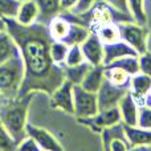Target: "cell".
<instances>
[{
	"instance_id": "d6986e66",
	"label": "cell",
	"mask_w": 151,
	"mask_h": 151,
	"mask_svg": "<svg viewBox=\"0 0 151 151\" xmlns=\"http://www.w3.org/2000/svg\"><path fill=\"white\" fill-rule=\"evenodd\" d=\"M37 7H39V23H42L47 25L53 19L61 12L60 0H36Z\"/></svg>"
},
{
	"instance_id": "5bb4252c",
	"label": "cell",
	"mask_w": 151,
	"mask_h": 151,
	"mask_svg": "<svg viewBox=\"0 0 151 151\" xmlns=\"http://www.w3.org/2000/svg\"><path fill=\"white\" fill-rule=\"evenodd\" d=\"M125 56H138V53L123 40H115L113 42L104 44V65L117 60V58L125 57Z\"/></svg>"
},
{
	"instance_id": "2e32d148",
	"label": "cell",
	"mask_w": 151,
	"mask_h": 151,
	"mask_svg": "<svg viewBox=\"0 0 151 151\" xmlns=\"http://www.w3.org/2000/svg\"><path fill=\"white\" fill-rule=\"evenodd\" d=\"M125 126V133L131 149H151V129Z\"/></svg>"
},
{
	"instance_id": "1f68e13d",
	"label": "cell",
	"mask_w": 151,
	"mask_h": 151,
	"mask_svg": "<svg viewBox=\"0 0 151 151\" xmlns=\"http://www.w3.org/2000/svg\"><path fill=\"white\" fill-rule=\"evenodd\" d=\"M138 64H139V72L151 77V53L149 50L138 55Z\"/></svg>"
},
{
	"instance_id": "ab89813d",
	"label": "cell",
	"mask_w": 151,
	"mask_h": 151,
	"mask_svg": "<svg viewBox=\"0 0 151 151\" xmlns=\"http://www.w3.org/2000/svg\"><path fill=\"white\" fill-rule=\"evenodd\" d=\"M0 104H1V102H0Z\"/></svg>"
},
{
	"instance_id": "484cf974",
	"label": "cell",
	"mask_w": 151,
	"mask_h": 151,
	"mask_svg": "<svg viewBox=\"0 0 151 151\" xmlns=\"http://www.w3.org/2000/svg\"><path fill=\"white\" fill-rule=\"evenodd\" d=\"M107 65L122 69V70H125L126 73H129L130 76L139 73L138 56H125V57H121V58H117V60L111 61V63H109Z\"/></svg>"
},
{
	"instance_id": "836d02e7",
	"label": "cell",
	"mask_w": 151,
	"mask_h": 151,
	"mask_svg": "<svg viewBox=\"0 0 151 151\" xmlns=\"http://www.w3.org/2000/svg\"><path fill=\"white\" fill-rule=\"evenodd\" d=\"M97 0H78L77 5H76V8L72 12L76 13V15H83L85 12H88L89 9H90L91 7H93V4L96 3Z\"/></svg>"
},
{
	"instance_id": "83f0119b",
	"label": "cell",
	"mask_w": 151,
	"mask_h": 151,
	"mask_svg": "<svg viewBox=\"0 0 151 151\" xmlns=\"http://www.w3.org/2000/svg\"><path fill=\"white\" fill-rule=\"evenodd\" d=\"M82 61H85V57L82 55V50H81V45L80 44H74L70 45L68 48V52H66V57H65V66H72V65H77L81 64Z\"/></svg>"
},
{
	"instance_id": "74e56055",
	"label": "cell",
	"mask_w": 151,
	"mask_h": 151,
	"mask_svg": "<svg viewBox=\"0 0 151 151\" xmlns=\"http://www.w3.org/2000/svg\"><path fill=\"white\" fill-rule=\"evenodd\" d=\"M143 105H147V106H151V88L149 90V93H147L146 98H145V104Z\"/></svg>"
},
{
	"instance_id": "7a4b0ae2",
	"label": "cell",
	"mask_w": 151,
	"mask_h": 151,
	"mask_svg": "<svg viewBox=\"0 0 151 151\" xmlns=\"http://www.w3.org/2000/svg\"><path fill=\"white\" fill-rule=\"evenodd\" d=\"M49 35L53 41H60L68 47L81 44L90 33V28L85 24L81 16L73 12H60L50 19L47 24Z\"/></svg>"
},
{
	"instance_id": "5b68a950",
	"label": "cell",
	"mask_w": 151,
	"mask_h": 151,
	"mask_svg": "<svg viewBox=\"0 0 151 151\" xmlns=\"http://www.w3.org/2000/svg\"><path fill=\"white\" fill-rule=\"evenodd\" d=\"M80 16H88V19H82L85 24L89 28L99 25V24H119V23H127V21H134L130 13L123 12V11L117 9L115 7L110 5L105 0H97L93 4V7Z\"/></svg>"
},
{
	"instance_id": "ba28073f",
	"label": "cell",
	"mask_w": 151,
	"mask_h": 151,
	"mask_svg": "<svg viewBox=\"0 0 151 151\" xmlns=\"http://www.w3.org/2000/svg\"><path fill=\"white\" fill-rule=\"evenodd\" d=\"M127 91H129V88L114 85V83L109 82V81L105 78L101 88L97 91L98 109L105 110V109H110V107L118 106L119 101L122 99V97L125 96Z\"/></svg>"
},
{
	"instance_id": "44dd1931",
	"label": "cell",
	"mask_w": 151,
	"mask_h": 151,
	"mask_svg": "<svg viewBox=\"0 0 151 151\" xmlns=\"http://www.w3.org/2000/svg\"><path fill=\"white\" fill-rule=\"evenodd\" d=\"M19 52V47L16 44L15 39L12 37V35L7 31L0 33V63L9 60L11 57L16 56Z\"/></svg>"
},
{
	"instance_id": "f1b7e54d",
	"label": "cell",
	"mask_w": 151,
	"mask_h": 151,
	"mask_svg": "<svg viewBox=\"0 0 151 151\" xmlns=\"http://www.w3.org/2000/svg\"><path fill=\"white\" fill-rule=\"evenodd\" d=\"M20 1L17 0H0V17L15 19Z\"/></svg>"
},
{
	"instance_id": "d4e9b609",
	"label": "cell",
	"mask_w": 151,
	"mask_h": 151,
	"mask_svg": "<svg viewBox=\"0 0 151 151\" xmlns=\"http://www.w3.org/2000/svg\"><path fill=\"white\" fill-rule=\"evenodd\" d=\"M127 8L135 23L141 24V25H146L147 24L146 0H127Z\"/></svg>"
},
{
	"instance_id": "277c9868",
	"label": "cell",
	"mask_w": 151,
	"mask_h": 151,
	"mask_svg": "<svg viewBox=\"0 0 151 151\" xmlns=\"http://www.w3.org/2000/svg\"><path fill=\"white\" fill-rule=\"evenodd\" d=\"M24 81V63L20 53L0 63V93L3 99L17 98Z\"/></svg>"
},
{
	"instance_id": "f546056e",
	"label": "cell",
	"mask_w": 151,
	"mask_h": 151,
	"mask_svg": "<svg viewBox=\"0 0 151 151\" xmlns=\"http://www.w3.org/2000/svg\"><path fill=\"white\" fill-rule=\"evenodd\" d=\"M137 126L142 129H151V106H147V105L139 106Z\"/></svg>"
},
{
	"instance_id": "f35d334b",
	"label": "cell",
	"mask_w": 151,
	"mask_h": 151,
	"mask_svg": "<svg viewBox=\"0 0 151 151\" xmlns=\"http://www.w3.org/2000/svg\"><path fill=\"white\" fill-rule=\"evenodd\" d=\"M17 1H24V0H17Z\"/></svg>"
},
{
	"instance_id": "8fae6325",
	"label": "cell",
	"mask_w": 151,
	"mask_h": 151,
	"mask_svg": "<svg viewBox=\"0 0 151 151\" xmlns=\"http://www.w3.org/2000/svg\"><path fill=\"white\" fill-rule=\"evenodd\" d=\"M80 45L85 61L91 65H104V42L99 40L96 32L90 29V33Z\"/></svg>"
},
{
	"instance_id": "ac0fdd59",
	"label": "cell",
	"mask_w": 151,
	"mask_h": 151,
	"mask_svg": "<svg viewBox=\"0 0 151 151\" xmlns=\"http://www.w3.org/2000/svg\"><path fill=\"white\" fill-rule=\"evenodd\" d=\"M105 80V65H93L81 82V86L89 91L97 93Z\"/></svg>"
},
{
	"instance_id": "603a6c76",
	"label": "cell",
	"mask_w": 151,
	"mask_h": 151,
	"mask_svg": "<svg viewBox=\"0 0 151 151\" xmlns=\"http://www.w3.org/2000/svg\"><path fill=\"white\" fill-rule=\"evenodd\" d=\"M91 31H94L97 33V36L99 37L104 44L107 42H113L115 40H119V29H118V24L113 23H106V24H99V25L91 28Z\"/></svg>"
},
{
	"instance_id": "8d00e7d4",
	"label": "cell",
	"mask_w": 151,
	"mask_h": 151,
	"mask_svg": "<svg viewBox=\"0 0 151 151\" xmlns=\"http://www.w3.org/2000/svg\"><path fill=\"white\" fill-rule=\"evenodd\" d=\"M4 31H7V23H5V19L0 17V33Z\"/></svg>"
},
{
	"instance_id": "ffe728a7",
	"label": "cell",
	"mask_w": 151,
	"mask_h": 151,
	"mask_svg": "<svg viewBox=\"0 0 151 151\" xmlns=\"http://www.w3.org/2000/svg\"><path fill=\"white\" fill-rule=\"evenodd\" d=\"M102 138V146L106 151H109L110 145L113 143L114 141H118V139H127L125 133V126H123L122 122H118L115 125L107 126L105 127L104 130L99 133Z\"/></svg>"
},
{
	"instance_id": "9a60e30c",
	"label": "cell",
	"mask_w": 151,
	"mask_h": 151,
	"mask_svg": "<svg viewBox=\"0 0 151 151\" xmlns=\"http://www.w3.org/2000/svg\"><path fill=\"white\" fill-rule=\"evenodd\" d=\"M151 88V77L146 76L143 73H137L131 76L130 83H129V93L133 96V98L138 102V105L145 104V98H146L147 93H149Z\"/></svg>"
},
{
	"instance_id": "d590c367",
	"label": "cell",
	"mask_w": 151,
	"mask_h": 151,
	"mask_svg": "<svg viewBox=\"0 0 151 151\" xmlns=\"http://www.w3.org/2000/svg\"><path fill=\"white\" fill-rule=\"evenodd\" d=\"M105 1L109 3V4L113 5V7H115L117 9L130 13L129 12V8H127V0H105Z\"/></svg>"
},
{
	"instance_id": "3957f363",
	"label": "cell",
	"mask_w": 151,
	"mask_h": 151,
	"mask_svg": "<svg viewBox=\"0 0 151 151\" xmlns=\"http://www.w3.org/2000/svg\"><path fill=\"white\" fill-rule=\"evenodd\" d=\"M29 97L31 96L3 99L0 104V121L16 145L27 135L25 126L28 123V106L31 101Z\"/></svg>"
},
{
	"instance_id": "e0dca14e",
	"label": "cell",
	"mask_w": 151,
	"mask_h": 151,
	"mask_svg": "<svg viewBox=\"0 0 151 151\" xmlns=\"http://www.w3.org/2000/svg\"><path fill=\"white\" fill-rule=\"evenodd\" d=\"M39 7L36 0H24L20 1L15 20L21 25H32L39 21Z\"/></svg>"
},
{
	"instance_id": "6da1fadb",
	"label": "cell",
	"mask_w": 151,
	"mask_h": 151,
	"mask_svg": "<svg viewBox=\"0 0 151 151\" xmlns=\"http://www.w3.org/2000/svg\"><path fill=\"white\" fill-rule=\"evenodd\" d=\"M7 29L15 39L24 63V81L19 97L41 91L48 96L65 80L64 65H57L50 57L52 37L42 23L21 25L15 19H5Z\"/></svg>"
},
{
	"instance_id": "e575fe53",
	"label": "cell",
	"mask_w": 151,
	"mask_h": 151,
	"mask_svg": "<svg viewBox=\"0 0 151 151\" xmlns=\"http://www.w3.org/2000/svg\"><path fill=\"white\" fill-rule=\"evenodd\" d=\"M78 0H60L61 12H72L76 8Z\"/></svg>"
},
{
	"instance_id": "7402d4cb",
	"label": "cell",
	"mask_w": 151,
	"mask_h": 151,
	"mask_svg": "<svg viewBox=\"0 0 151 151\" xmlns=\"http://www.w3.org/2000/svg\"><path fill=\"white\" fill-rule=\"evenodd\" d=\"M91 64H89L88 61H82L81 64L72 66H65L64 65V76L65 80H68L69 82H72L73 85H81L82 80L85 78L86 73L89 72V69L91 68Z\"/></svg>"
},
{
	"instance_id": "7c38bea8",
	"label": "cell",
	"mask_w": 151,
	"mask_h": 151,
	"mask_svg": "<svg viewBox=\"0 0 151 151\" xmlns=\"http://www.w3.org/2000/svg\"><path fill=\"white\" fill-rule=\"evenodd\" d=\"M25 133H27V135H29L31 138L35 139V142L39 145L40 150H47V151L63 150V146L57 141V138L52 133H49L47 129L39 127V126L32 125V123L28 122L25 126Z\"/></svg>"
},
{
	"instance_id": "d6a6232c",
	"label": "cell",
	"mask_w": 151,
	"mask_h": 151,
	"mask_svg": "<svg viewBox=\"0 0 151 151\" xmlns=\"http://www.w3.org/2000/svg\"><path fill=\"white\" fill-rule=\"evenodd\" d=\"M16 150L19 151H40L39 145L35 142L33 138L29 135H25L17 145H16Z\"/></svg>"
},
{
	"instance_id": "cb8c5ba5",
	"label": "cell",
	"mask_w": 151,
	"mask_h": 151,
	"mask_svg": "<svg viewBox=\"0 0 151 151\" xmlns=\"http://www.w3.org/2000/svg\"><path fill=\"white\" fill-rule=\"evenodd\" d=\"M105 78H106L109 82L114 83V85L126 86V88H129L131 76L129 73H126L125 70H122V69H119V68L105 65Z\"/></svg>"
},
{
	"instance_id": "9c48e42d",
	"label": "cell",
	"mask_w": 151,
	"mask_h": 151,
	"mask_svg": "<svg viewBox=\"0 0 151 151\" xmlns=\"http://www.w3.org/2000/svg\"><path fill=\"white\" fill-rule=\"evenodd\" d=\"M77 119L80 123L88 126V127H90L93 131L99 134L105 127L121 122V113H119L118 106H115V107H110V109L98 110V113L94 114L93 117L77 118Z\"/></svg>"
},
{
	"instance_id": "4dcf8cb0",
	"label": "cell",
	"mask_w": 151,
	"mask_h": 151,
	"mask_svg": "<svg viewBox=\"0 0 151 151\" xmlns=\"http://www.w3.org/2000/svg\"><path fill=\"white\" fill-rule=\"evenodd\" d=\"M16 149V143L3 122L0 121V150H12Z\"/></svg>"
},
{
	"instance_id": "4316f807",
	"label": "cell",
	"mask_w": 151,
	"mask_h": 151,
	"mask_svg": "<svg viewBox=\"0 0 151 151\" xmlns=\"http://www.w3.org/2000/svg\"><path fill=\"white\" fill-rule=\"evenodd\" d=\"M68 45L64 44L60 41H52L49 48L50 52V57H52L53 63L57 65H64L65 63V57H66V52H68Z\"/></svg>"
},
{
	"instance_id": "4fadbf2b",
	"label": "cell",
	"mask_w": 151,
	"mask_h": 151,
	"mask_svg": "<svg viewBox=\"0 0 151 151\" xmlns=\"http://www.w3.org/2000/svg\"><path fill=\"white\" fill-rule=\"evenodd\" d=\"M118 109L121 113V122L126 126H137L138 121V111L139 105L135 99L133 98L130 93H126L122 97V99L118 104Z\"/></svg>"
},
{
	"instance_id": "52a82bcc",
	"label": "cell",
	"mask_w": 151,
	"mask_h": 151,
	"mask_svg": "<svg viewBox=\"0 0 151 151\" xmlns=\"http://www.w3.org/2000/svg\"><path fill=\"white\" fill-rule=\"evenodd\" d=\"M73 114L77 118H89L98 113L97 93L83 89L81 85H73Z\"/></svg>"
},
{
	"instance_id": "8992f818",
	"label": "cell",
	"mask_w": 151,
	"mask_h": 151,
	"mask_svg": "<svg viewBox=\"0 0 151 151\" xmlns=\"http://www.w3.org/2000/svg\"><path fill=\"white\" fill-rule=\"evenodd\" d=\"M119 29V39L127 42L138 55L147 50V41H149V29L146 25L127 21V23L118 24Z\"/></svg>"
},
{
	"instance_id": "30bf717a",
	"label": "cell",
	"mask_w": 151,
	"mask_h": 151,
	"mask_svg": "<svg viewBox=\"0 0 151 151\" xmlns=\"http://www.w3.org/2000/svg\"><path fill=\"white\" fill-rule=\"evenodd\" d=\"M50 104L66 114H73V83L64 80L50 94Z\"/></svg>"
}]
</instances>
